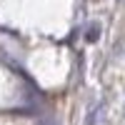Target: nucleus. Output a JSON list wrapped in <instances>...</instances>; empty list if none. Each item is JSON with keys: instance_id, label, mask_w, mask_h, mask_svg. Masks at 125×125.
<instances>
[{"instance_id": "f257e3e1", "label": "nucleus", "mask_w": 125, "mask_h": 125, "mask_svg": "<svg viewBox=\"0 0 125 125\" xmlns=\"http://www.w3.org/2000/svg\"><path fill=\"white\" fill-rule=\"evenodd\" d=\"M98 35H100V28H98V25H90V28H88V43H95Z\"/></svg>"}, {"instance_id": "f03ea898", "label": "nucleus", "mask_w": 125, "mask_h": 125, "mask_svg": "<svg viewBox=\"0 0 125 125\" xmlns=\"http://www.w3.org/2000/svg\"><path fill=\"white\" fill-rule=\"evenodd\" d=\"M38 125H55V123H50V120H38Z\"/></svg>"}]
</instances>
